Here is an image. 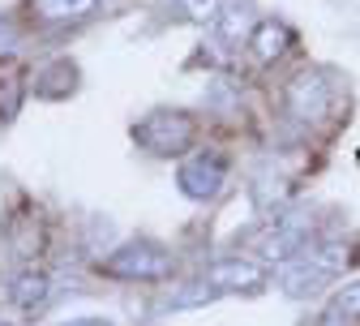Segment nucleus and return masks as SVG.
Instances as JSON below:
<instances>
[{
  "mask_svg": "<svg viewBox=\"0 0 360 326\" xmlns=\"http://www.w3.org/2000/svg\"><path fill=\"white\" fill-rule=\"evenodd\" d=\"M103 275L112 279H142V284H155V279L172 275V253L150 245V241H129L120 249H112L103 258Z\"/></svg>",
  "mask_w": 360,
  "mask_h": 326,
  "instance_id": "obj_2",
  "label": "nucleus"
},
{
  "mask_svg": "<svg viewBox=\"0 0 360 326\" xmlns=\"http://www.w3.org/2000/svg\"><path fill=\"white\" fill-rule=\"evenodd\" d=\"M279 288L288 292V296H296V301H304V296H318L330 279H335V270L330 266H322L318 258H309V253H300V258H288L283 266H279Z\"/></svg>",
  "mask_w": 360,
  "mask_h": 326,
  "instance_id": "obj_6",
  "label": "nucleus"
},
{
  "mask_svg": "<svg viewBox=\"0 0 360 326\" xmlns=\"http://www.w3.org/2000/svg\"><path fill=\"white\" fill-rule=\"evenodd\" d=\"M206 279H210L219 292H262V288H266V266L236 253V258L210 262V266H206Z\"/></svg>",
  "mask_w": 360,
  "mask_h": 326,
  "instance_id": "obj_7",
  "label": "nucleus"
},
{
  "mask_svg": "<svg viewBox=\"0 0 360 326\" xmlns=\"http://www.w3.org/2000/svg\"><path fill=\"white\" fill-rule=\"evenodd\" d=\"M176 184H180V194H185V198L210 202V198H219L223 184H228V159H223L219 151H202V155L180 163Z\"/></svg>",
  "mask_w": 360,
  "mask_h": 326,
  "instance_id": "obj_3",
  "label": "nucleus"
},
{
  "mask_svg": "<svg viewBox=\"0 0 360 326\" xmlns=\"http://www.w3.org/2000/svg\"><path fill=\"white\" fill-rule=\"evenodd\" d=\"M60 326H116L108 318H73V322H60Z\"/></svg>",
  "mask_w": 360,
  "mask_h": 326,
  "instance_id": "obj_16",
  "label": "nucleus"
},
{
  "mask_svg": "<svg viewBox=\"0 0 360 326\" xmlns=\"http://www.w3.org/2000/svg\"><path fill=\"white\" fill-rule=\"evenodd\" d=\"M22 108V82H18V69L13 65H0V120L18 116Z\"/></svg>",
  "mask_w": 360,
  "mask_h": 326,
  "instance_id": "obj_13",
  "label": "nucleus"
},
{
  "mask_svg": "<svg viewBox=\"0 0 360 326\" xmlns=\"http://www.w3.org/2000/svg\"><path fill=\"white\" fill-rule=\"evenodd\" d=\"M219 296H223V292H219V288L210 284L206 275H202L198 284H185L180 292H172V296H167V301H163L159 309H198V305H210V301H219Z\"/></svg>",
  "mask_w": 360,
  "mask_h": 326,
  "instance_id": "obj_12",
  "label": "nucleus"
},
{
  "mask_svg": "<svg viewBox=\"0 0 360 326\" xmlns=\"http://www.w3.org/2000/svg\"><path fill=\"white\" fill-rule=\"evenodd\" d=\"M0 326H13V322H9V318H5V313H0Z\"/></svg>",
  "mask_w": 360,
  "mask_h": 326,
  "instance_id": "obj_17",
  "label": "nucleus"
},
{
  "mask_svg": "<svg viewBox=\"0 0 360 326\" xmlns=\"http://www.w3.org/2000/svg\"><path fill=\"white\" fill-rule=\"evenodd\" d=\"M193 137H198V125L185 112H150L142 125H133V142L150 155H163V159L185 155L193 146Z\"/></svg>",
  "mask_w": 360,
  "mask_h": 326,
  "instance_id": "obj_1",
  "label": "nucleus"
},
{
  "mask_svg": "<svg viewBox=\"0 0 360 326\" xmlns=\"http://www.w3.org/2000/svg\"><path fill=\"white\" fill-rule=\"evenodd\" d=\"M9 301H13L18 309H39V305H48V301H52V279L39 275V270H22L13 284H9Z\"/></svg>",
  "mask_w": 360,
  "mask_h": 326,
  "instance_id": "obj_9",
  "label": "nucleus"
},
{
  "mask_svg": "<svg viewBox=\"0 0 360 326\" xmlns=\"http://www.w3.org/2000/svg\"><path fill=\"white\" fill-rule=\"evenodd\" d=\"M288 43H292V30H288L283 22H275V18L257 22V26H253V35H249V48H253V56H257L262 65L279 61V56L288 52Z\"/></svg>",
  "mask_w": 360,
  "mask_h": 326,
  "instance_id": "obj_8",
  "label": "nucleus"
},
{
  "mask_svg": "<svg viewBox=\"0 0 360 326\" xmlns=\"http://www.w3.org/2000/svg\"><path fill=\"white\" fill-rule=\"evenodd\" d=\"M180 9H185L189 18H198V22H206V18H214L219 0H180Z\"/></svg>",
  "mask_w": 360,
  "mask_h": 326,
  "instance_id": "obj_15",
  "label": "nucleus"
},
{
  "mask_svg": "<svg viewBox=\"0 0 360 326\" xmlns=\"http://www.w3.org/2000/svg\"><path fill=\"white\" fill-rule=\"evenodd\" d=\"M249 26H253V13H249V0H232L228 5V13H223V22H219V30H223V39H240V35H249Z\"/></svg>",
  "mask_w": 360,
  "mask_h": 326,
  "instance_id": "obj_14",
  "label": "nucleus"
},
{
  "mask_svg": "<svg viewBox=\"0 0 360 326\" xmlns=\"http://www.w3.org/2000/svg\"><path fill=\"white\" fill-rule=\"evenodd\" d=\"M352 322H360V284L339 288L335 301H330L326 313H322V326H352Z\"/></svg>",
  "mask_w": 360,
  "mask_h": 326,
  "instance_id": "obj_11",
  "label": "nucleus"
},
{
  "mask_svg": "<svg viewBox=\"0 0 360 326\" xmlns=\"http://www.w3.org/2000/svg\"><path fill=\"white\" fill-rule=\"evenodd\" d=\"M30 9L43 22H86L99 9V0H30Z\"/></svg>",
  "mask_w": 360,
  "mask_h": 326,
  "instance_id": "obj_10",
  "label": "nucleus"
},
{
  "mask_svg": "<svg viewBox=\"0 0 360 326\" xmlns=\"http://www.w3.org/2000/svg\"><path fill=\"white\" fill-rule=\"evenodd\" d=\"M313 245V227L300 219V215H288V219H270L266 232L253 237V249L270 262H288V258H300L304 249Z\"/></svg>",
  "mask_w": 360,
  "mask_h": 326,
  "instance_id": "obj_4",
  "label": "nucleus"
},
{
  "mask_svg": "<svg viewBox=\"0 0 360 326\" xmlns=\"http://www.w3.org/2000/svg\"><path fill=\"white\" fill-rule=\"evenodd\" d=\"M330 104H335V90H330V82L322 73H300L288 86V112L300 125H322L330 116Z\"/></svg>",
  "mask_w": 360,
  "mask_h": 326,
  "instance_id": "obj_5",
  "label": "nucleus"
}]
</instances>
